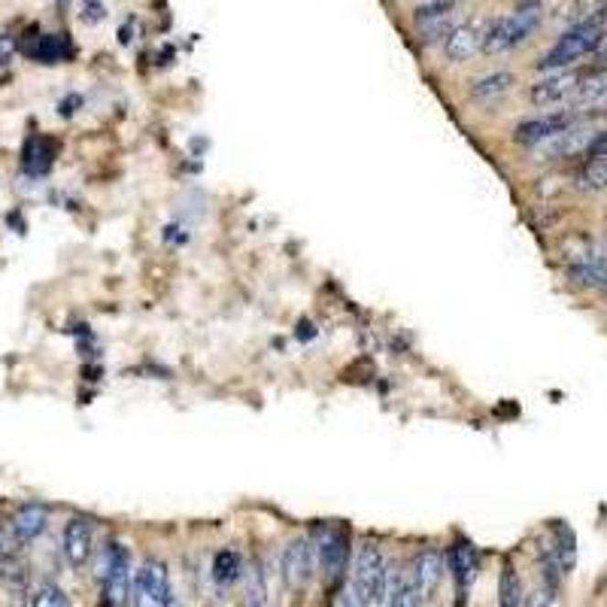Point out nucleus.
Returning a JSON list of instances; mask_svg holds the SVG:
<instances>
[{"instance_id":"nucleus-1","label":"nucleus","mask_w":607,"mask_h":607,"mask_svg":"<svg viewBox=\"0 0 607 607\" xmlns=\"http://www.w3.org/2000/svg\"><path fill=\"white\" fill-rule=\"evenodd\" d=\"M602 43H604V16L571 25L553 46H549L544 59L538 61V70H565L568 64L599 52Z\"/></svg>"},{"instance_id":"nucleus-2","label":"nucleus","mask_w":607,"mask_h":607,"mask_svg":"<svg viewBox=\"0 0 607 607\" xmlns=\"http://www.w3.org/2000/svg\"><path fill=\"white\" fill-rule=\"evenodd\" d=\"M538 22H540V6H523V9L507 13V16H498L495 22L486 27V34H483L480 49L486 55H498V52L514 49V46L526 43L528 37L535 34Z\"/></svg>"},{"instance_id":"nucleus-3","label":"nucleus","mask_w":607,"mask_h":607,"mask_svg":"<svg viewBox=\"0 0 607 607\" xmlns=\"http://www.w3.org/2000/svg\"><path fill=\"white\" fill-rule=\"evenodd\" d=\"M386 559L374 544H362L353 562V604H383Z\"/></svg>"},{"instance_id":"nucleus-4","label":"nucleus","mask_w":607,"mask_h":607,"mask_svg":"<svg viewBox=\"0 0 607 607\" xmlns=\"http://www.w3.org/2000/svg\"><path fill=\"white\" fill-rule=\"evenodd\" d=\"M134 604L167 607L174 604V590H170L167 565L158 559H146L134 574Z\"/></svg>"},{"instance_id":"nucleus-5","label":"nucleus","mask_w":607,"mask_h":607,"mask_svg":"<svg viewBox=\"0 0 607 607\" xmlns=\"http://www.w3.org/2000/svg\"><path fill=\"white\" fill-rule=\"evenodd\" d=\"M316 549L307 538H298L292 540V544L282 549V580L292 592L295 590H307V583L313 580V574H316Z\"/></svg>"},{"instance_id":"nucleus-6","label":"nucleus","mask_w":607,"mask_h":607,"mask_svg":"<svg viewBox=\"0 0 607 607\" xmlns=\"http://www.w3.org/2000/svg\"><path fill=\"white\" fill-rule=\"evenodd\" d=\"M425 595L416 583L413 571H404L401 565L386 562V590H383V604L389 607H416L422 604Z\"/></svg>"},{"instance_id":"nucleus-7","label":"nucleus","mask_w":607,"mask_h":607,"mask_svg":"<svg viewBox=\"0 0 607 607\" xmlns=\"http://www.w3.org/2000/svg\"><path fill=\"white\" fill-rule=\"evenodd\" d=\"M319 565H322V574H325V580L337 583L340 577L346 571V531L344 528H328L322 531V540H319Z\"/></svg>"},{"instance_id":"nucleus-8","label":"nucleus","mask_w":607,"mask_h":607,"mask_svg":"<svg viewBox=\"0 0 607 607\" xmlns=\"http://www.w3.org/2000/svg\"><path fill=\"white\" fill-rule=\"evenodd\" d=\"M571 125H574V112H547V116L528 119L516 128V144H526V146L544 144V140L559 137Z\"/></svg>"},{"instance_id":"nucleus-9","label":"nucleus","mask_w":607,"mask_h":607,"mask_svg":"<svg viewBox=\"0 0 607 607\" xmlns=\"http://www.w3.org/2000/svg\"><path fill=\"white\" fill-rule=\"evenodd\" d=\"M447 565H450V574L455 580V592H459V599H464L474 583V577H477V553H474L471 544L455 540V544L447 549Z\"/></svg>"},{"instance_id":"nucleus-10","label":"nucleus","mask_w":607,"mask_h":607,"mask_svg":"<svg viewBox=\"0 0 607 607\" xmlns=\"http://www.w3.org/2000/svg\"><path fill=\"white\" fill-rule=\"evenodd\" d=\"M25 55L34 59L37 64H61L73 55V46L68 40V34H43L37 40L25 43Z\"/></svg>"},{"instance_id":"nucleus-11","label":"nucleus","mask_w":607,"mask_h":607,"mask_svg":"<svg viewBox=\"0 0 607 607\" xmlns=\"http://www.w3.org/2000/svg\"><path fill=\"white\" fill-rule=\"evenodd\" d=\"M577 82H580V76H577V73H553V76H547V80H540V82L531 85V103H535V107H549V103L565 101L568 94H574Z\"/></svg>"},{"instance_id":"nucleus-12","label":"nucleus","mask_w":607,"mask_h":607,"mask_svg":"<svg viewBox=\"0 0 607 607\" xmlns=\"http://www.w3.org/2000/svg\"><path fill=\"white\" fill-rule=\"evenodd\" d=\"M64 556L73 568H82L91 559V523L89 519H70L64 528Z\"/></svg>"},{"instance_id":"nucleus-13","label":"nucleus","mask_w":607,"mask_h":607,"mask_svg":"<svg viewBox=\"0 0 607 607\" xmlns=\"http://www.w3.org/2000/svg\"><path fill=\"white\" fill-rule=\"evenodd\" d=\"M483 34H486V31H480V27L474 25V22L453 27V31L447 34V43H443V55H447L453 64L468 61L471 55L483 46Z\"/></svg>"},{"instance_id":"nucleus-14","label":"nucleus","mask_w":607,"mask_h":607,"mask_svg":"<svg viewBox=\"0 0 607 607\" xmlns=\"http://www.w3.org/2000/svg\"><path fill=\"white\" fill-rule=\"evenodd\" d=\"M46 526H49V510L43 505H25V507H18L13 516V531L22 544H31V540L40 538Z\"/></svg>"},{"instance_id":"nucleus-15","label":"nucleus","mask_w":607,"mask_h":607,"mask_svg":"<svg viewBox=\"0 0 607 607\" xmlns=\"http://www.w3.org/2000/svg\"><path fill=\"white\" fill-rule=\"evenodd\" d=\"M568 277L574 286L583 289H607V264L595 255H580L577 261L568 264Z\"/></svg>"},{"instance_id":"nucleus-16","label":"nucleus","mask_w":607,"mask_h":607,"mask_svg":"<svg viewBox=\"0 0 607 607\" xmlns=\"http://www.w3.org/2000/svg\"><path fill=\"white\" fill-rule=\"evenodd\" d=\"M413 577H416V583H420L425 599L438 590L441 577H443V556L438 549H422V553L413 559Z\"/></svg>"},{"instance_id":"nucleus-17","label":"nucleus","mask_w":607,"mask_h":607,"mask_svg":"<svg viewBox=\"0 0 607 607\" xmlns=\"http://www.w3.org/2000/svg\"><path fill=\"white\" fill-rule=\"evenodd\" d=\"M243 559L240 553H234V549H219L213 559V580L219 590H228V586H234L237 580L243 577Z\"/></svg>"},{"instance_id":"nucleus-18","label":"nucleus","mask_w":607,"mask_h":607,"mask_svg":"<svg viewBox=\"0 0 607 607\" xmlns=\"http://www.w3.org/2000/svg\"><path fill=\"white\" fill-rule=\"evenodd\" d=\"M22 167L31 176L49 174V167H52V146H49V140H43V137L27 140L25 149H22Z\"/></svg>"},{"instance_id":"nucleus-19","label":"nucleus","mask_w":607,"mask_h":607,"mask_svg":"<svg viewBox=\"0 0 607 607\" xmlns=\"http://www.w3.org/2000/svg\"><path fill=\"white\" fill-rule=\"evenodd\" d=\"M98 568H101V571H98L101 580H103V577H116V574H131V553H128V547H122L119 540H110V544L103 547Z\"/></svg>"},{"instance_id":"nucleus-20","label":"nucleus","mask_w":607,"mask_h":607,"mask_svg":"<svg viewBox=\"0 0 607 607\" xmlns=\"http://www.w3.org/2000/svg\"><path fill=\"white\" fill-rule=\"evenodd\" d=\"M510 85H514V76H510L507 70L492 73V76H486V80H480L477 85H474V89H471V98H474V101L489 103V101L501 98V94H507V91H510Z\"/></svg>"},{"instance_id":"nucleus-21","label":"nucleus","mask_w":607,"mask_h":607,"mask_svg":"<svg viewBox=\"0 0 607 607\" xmlns=\"http://www.w3.org/2000/svg\"><path fill=\"white\" fill-rule=\"evenodd\" d=\"M604 94H607V80H604V73L599 70L595 76H586V80L577 82L574 103L577 107H592V103H599Z\"/></svg>"},{"instance_id":"nucleus-22","label":"nucleus","mask_w":607,"mask_h":607,"mask_svg":"<svg viewBox=\"0 0 607 607\" xmlns=\"http://www.w3.org/2000/svg\"><path fill=\"white\" fill-rule=\"evenodd\" d=\"M553 553L559 559V565H562V571L568 574L577 562V540H574V531L568 526H556V540H553Z\"/></svg>"},{"instance_id":"nucleus-23","label":"nucleus","mask_w":607,"mask_h":607,"mask_svg":"<svg viewBox=\"0 0 607 607\" xmlns=\"http://www.w3.org/2000/svg\"><path fill=\"white\" fill-rule=\"evenodd\" d=\"M498 602L505 607H516V604H526L523 599V583H519L516 571L510 565H505V571L498 577Z\"/></svg>"},{"instance_id":"nucleus-24","label":"nucleus","mask_w":607,"mask_h":607,"mask_svg":"<svg viewBox=\"0 0 607 607\" xmlns=\"http://www.w3.org/2000/svg\"><path fill=\"white\" fill-rule=\"evenodd\" d=\"M243 577H246V602L268 604V583H264L261 565H250V571H243Z\"/></svg>"},{"instance_id":"nucleus-25","label":"nucleus","mask_w":607,"mask_h":607,"mask_svg":"<svg viewBox=\"0 0 607 607\" xmlns=\"http://www.w3.org/2000/svg\"><path fill=\"white\" fill-rule=\"evenodd\" d=\"M0 580H6L9 586H22L27 580V568L16 553H0Z\"/></svg>"},{"instance_id":"nucleus-26","label":"nucleus","mask_w":607,"mask_h":607,"mask_svg":"<svg viewBox=\"0 0 607 607\" xmlns=\"http://www.w3.org/2000/svg\"><path fill=\"white\" fill-rule=\"evenodd\" d=\"M27 602L37 604V607H68V604H70V599L64 595V590H61V586H55V583L37 586Z\"/></svg>"},{"instance_id":"nucleus-27","label":"nucleus","mask_w":607,"mask_h":607,"mask_svg":"<svg viewBox=\"0 0 607 607\" xmlns=\"http://www.w3.org/2000/svg\"><path fill=\"white\" fill-rule=\"evenodd\" d=\"M607 16V0H574L571 6V25H580V22H590V18H602Z\"/></svg>"},{"instance_id":"nucleus-28","label":"nucleus","mask_w":607,"mask_h":607,"mask_svg":"<svg viewBox=\"0 0 607 607\" xmlns=\"http://www.w3.org/2000/svg\"><path fill=\"white\" fill-rule=\"evenodd\" d=\"M583 183L590 188H607V155L590 158V165L583 170Z\"/></svg>"},{"instance_id":"nucleus-29","label":"nucleus","mask_w":607,"mask_h":607,"mask_svg":"<svg viewBox=\"0 0 607 607\" xmlns=\"http://www.w3.org/2000/svg\"><path fill=\"white\" fill-rule=\"evenodd\" d=\"M80 18H82L85 25H98V22H103V18H107V6L98 4V0H85Z\"/></svg>"},{"instance_id":"nucleus-30","label":"nucleus","mask_w":607,"mask_h":607,"mask_svg":"<svg viewBox=\"0 0 607 607\" xmlns=\"http://www.w3.org/2000/svg\"><path fill=\"white\" fill-rule=\"evenodd\" d=\"M602 155H607V128L599 131V134L586 144V158H602Z\"/></svg>"},{"instance_id":"nucleus-31","label":"nucleus","mask_w":607,"mask_h":607,"mask_svg":"<svg viewBox=\"0 0 607 607\" xmlns=\"http://www.w3.org/2000/svg\"><path fill=\"white\" fill-rule=\"evenodd\" d=\"M80 107H82V98H80V94H68V98H64V101L59 103V110H61V116H64V119H70Z\"/></svg>"},{"instance_id":"nucleus-32","label":"nucleus","mask_w":607,"mask_h":607,"mask_svg":"<svg viewBox=\"0 0 607 607\" xmlns=\"http://www.w3.org/2000/svg\"><path fill=\"white\" fill-rule=\"evenodd\" d=\"M9 59H13V40L0 37V64H9Z\"/></svg>"},{"instance_id":"nucleus-33","label":"nucleus","mask_w":607,"mask_h":607,"mask_svg":"<svg viewBox=\"0 0 607 607\" xmlns=\"http://www.w3.org/2000/svg\"><path fill=\"white\" fill-rule=\"evenodd\" d=\"M595 68L607 73V46H599V55H595Z\"/></svg>"},{"instance_id":"nucleus-34","label":"nucleus","mask_w":607,"mask_h":607,"mask_svg":"<svg viewBox=\"0 0 607 607\" xmlns=\"http://www.w3.org/2000/svg\"><path fill=\"white\" fill-rule=\"evenodd\" d=\"M131 34H134V25L119 27V43H122V46H128L131 40H134V37H131Z\"/></svg>"},{"instance_id":"nucleus-35","label":"nucleus","mask_w":607,"mask_h":607,"mask_svg":"<svg viewBox=\"0 0 607 607\" xmlns=\"http://www.w3.org/2000/svg\"><path fill=\"white\" fill-rule=\"evenodd\" d=\"M0 553H4V531H0Z\"/></svg>"}]
</instances>
